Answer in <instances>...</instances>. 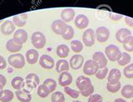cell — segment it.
Here are the masks:
<instances>
[{"label":"cell","mask_w":133,"mask_h":102,"mask_svg":"<svg viewBox=\"0 0 133 102\" xmlns=\"http://www.w3.org/2000/svg\"><path fill=\"white\" fill-rule=\"evenodd\" d=\"M93 60L95 61L97 63L98 66H99V69H104L107 67V64H108V59L106 58L105 54L104 53L98 51L95 52L93 54Z\"/></svg>","instance_id":"ba28073f"},{"label":"cell","mask_w":133,"mask_h":102,"mask_svg":"<svg viewBox=\"0 0 133 102\" xmlns=\"http://www.w3.org/2000/svg\"><path fill=\"white\" fill-rule=\"evenodd\" d=\"M6 50L10 53H13V54H17V53L22 50V45L17 44L13 38H11V40H9L7 42Z\"/></svg>","instance_id":"44dd1931"},{"label":"cell","mask_w":133,"mask_h":102,"mask_svg":"<svg viewBox=\"0 0 133 102\" xmlns=\"http://www.w3.org/2000/svg\"><path fill=\"white\" fill-rule=\"evenodd\" d=\"M84 59L81 54H74L72 55L69 60V65L73 70H78L83 65Z\"/></svg>","instance_id":"30bf717a"},{"label":"cell","mask_w":133,"mask_h":102,"mask_svg":"<svg viewBox=\"0 0 133 102\" xmlns=\"http://www.w3.org/2000/svg\"><path fill=\"white\" fill-rule=\"evenodd\" d=\"M69 52H70L69 48L66 44H60L57 48V55L60 58L64 59L66 57H68Z\"/></svg>","instance_id":"484cf974"},{"label":"cell","mask_w":133,"mask_h":102,"mask_svg":"<svg viewBox=\"0 0 133 102\" xmlns=\"http://www.w3.org/2000/svg\"><path fill=\"white\" fill-rule=\"evenodd\" d=\"M11 85L16 90H21L24 86V80L21 76H16L11 80Z\"/></svg>","instance_id":"d4e9b609"},{"label":"cell","mask_w":133,"mask_h":102,"mask_svg":"<svg viewBox=\"0 0 133 102\" xmlns=\"http://www.w3.org/2000/svg\"><path fill=\"white\" fill-rule=\"evenodd\" d=\"M74 23L75 26L79 29H87L89 24V19L84 14H78L77 17H75Z\"/></svg>","instance_id":"8fae6325"},{"label":"cell","mask_w":133,"mask_h":102,"mask_svg":"<svg viewBox=\"0 0 133 102\" xmlns=\"http://www.w3.org/2000/svg\"><path fill=\"white\" fill-rule=\"evenodd\" d=\"M40 65L43 69H51L56 65L54 59L48 54H42L40 57Z\"/></svg>","instance_id":"9c48e42d"},{"label":"cell","mask_w":133,"mask_h":102,"mask_svg":"<svg viewBox=\"0 0 133 102\" xmlns=\"http://www.w3.org/2000/svg\"><path fill=\"white\" fill-rule=\"evenodd\" d=\"M72 82V76L69 72H62L58 77V83L62 87L69 86Z\"/></svg>","instance_id":"e0dca14e"},{"label":"cell","mask_w":133,"mask_h":102,"mask_svg":"<svg viewBox=\"0 0 133 102\" xmlns=\"http://www.w3.org/2000/svg\"><path fill=\"white\" fill-rule=\"evenodd\" d=\"M68 27V25L66 24V23H65L64 21H62V19H56L55 21L52 22L51 26L52 32L58 35L63 34L66 32Z\"/></svg>","instance_id":"277c9868"},{"label":"cell","mask_w":133,"mask_h":102,"mask_svg":"<svg viewBox=\"0 0 133 102\" xmlns=\"http://www.w3.org/2000/svg\"><path fill=\"white\" fill-rule=\"evenodd\" d=\"M13 40H15L17 44H24L28 40V34L24 29H18L15 30V32L14 33Z\"/></svg>","instance_id":"9a60e30c"},{"label":"cell","mask_w":133,"mask_h":102,"mask_svg":"<svg viewBox=\"0 0 133 102\" xmlns=\"http://www.w3.org/2000/svg\"><path fill=\"white\" fill-rule=\"evenodd\" d=\"M16 97L19 102H30L32 96L30 93L26 90H16L15 92Z\"/></svg>","instance_id":"ffe728a7"},{"label":"cell","mask_w":133,"mask_h":102,"mask_svg":"<svg viewBox=\"0 0 133 102\" xmlns=\"http://www.w3.org/2000/svg\"><path fill=\"white\" fill-rule=\"evenodd\" d=\"M110 30L106 27H99L95 30V37L98 42L99 43H105L110 38Z\"/></svg>","instance_id":"52a82bcc"},{"label":"cell","mask_w":133,"mask_h":102,"mask_svg":"<svg viewBox=\"0 0 133 102\" xmlns=\"http://www.w3.org/2000/svg\"><path fill=\"white\" fill-rule=\"evenodd\" d=\"M122 44H123V47L125 52L133 51V36L130 35L127 38H125Z\"/></svg>","instance_id":"f1b7e54d"},{"label":"cell","mask_w":133,"mask_h":102,"mask_svg":"<svg viewBox=\"0 0 133 102\" xmlns=\"http://www.w3.org/2000/svg\"><path fill=\"white\" fill-rule=\"evenodd\" d=\"M121 96L125 98H127V99H131V98H133V85H125L122 87Z\"/></svg>","instance_id":"4316f807"},{"label":"cell","mask_w":133,"mask_h":102,"mask_svg":"<svg viewBox=\"0 0 133 102\" xmlns=\"http://www.w3.org/2000/svg\"><path fill=\"white\" fill-rule=\"evenodd\" d=\"M130 35H131V32L130 30L128 29H125V28H121L115 34V38H116V40L119 43L122 44L125 38L130 36Z\"/></svg>","instance_id":"7402d4cb"},{"label":"cell","mask_w":133,"mask_h":102,"mask_svg":"<svg viewBox=\"0 0 133 102\" xmlns=\"http://www.w3.org/2000/svg\"><path fill=\"white\" fill-rule=\"evenodd\" d=\"M3 92V86L2 85H0V98L2 96Z\"/></svg>","instance_id":"7dc6e473"},{"label":"cell","mask_w":133,"mask_h":102,"mask_svg":"<svg viewBox=\"0 0 133 102\" xmlns=\"http://www.w3.org/2000/svg\"><path fill=\"white\" fill-rule=\"evenodd\" d=\"M14 99V93L9 90H3V92L1 98H0V101L1 102H10Z\"/></svg>","instance_id":"4dcf8cb0"},{"label":"cell","mask_w":133,"mask_h":102,"mask_svg":"<svg viewBox=\"0 0 133 102\" xmlns=\"http://www.w3.org/2000/svg\"><path fill=\"white\" fill-rule=\"evenodd\" d=\"M121 82H119L117 84H115V85H110V84L107 83V85H106V89L110 93H116V92H118V91L121 90Z\"/></svg>","instance_id":"f35d334b"},{"label":"cell","mask_w":133,"mask_h":102,"mask_svg":"<svg viewBox=\"0 0 133 102\" xmlns=\"http://www.w3.org/2000/svg\"><path fill=\"white\" fill-rule=\"evenodd\" d=\"M76 85L78 87V89L79 90V91L84 90L86 89L89 88L91 85H92V82H91V80L89 78V77L86 76H78L76 80Z\"/></svg>","instance_id":"7c38bea8"},{"label":"cell","mask_w":133,"mask_h":102,"mask_svg":"<svg viewBox=\"0 0 133 102\" xmlns=\"http://www.w3.org/2000/svg\"><path fill=\"white\" fill-rule=\"evenodd\" d=\"M74 29H73V28L72 26L68 25V29H66V32L62 34V38H64L65 40H71L72 38L74 36Z\"/></svg>","instance_id":"d590c367"},{"label":"cell","mask_w":133,"mask_h":102,"mask_svg":"<svg viewBox=\"0 0 133 102\" xmlns=\"http://www.w3.org/2000/svg\"><path fill=\"white\" fill-rule=\"evenodd\" d=\"M50 94H51L50 90H49L45 85H43V84L38 86V88H37V96H40L41 98H45Z\"/></svg>","instance_id":"f546056e"},{"label":"cell","mask_w":133,"mask_h":102,"mask_svg":"<svg viewBox=\"0 0 133 102\" xmlns=\"http://www.w3.org/2000/svg\"><path fill=\"white\" fill-rule=\"evenodd\" d=\"M75 19V10L72 8H66L62 10L61 19L65 23H68Z\"/></svg>","instance_id":"ac0fdd59"},{"label":"cell","mask_w":133,"mask_h":102,"mask_svg":"<svg viewBox=\"0 0 133 102\" xmlns=\"http://www.w3.org/2000/svg\"><path fill=\"white\" fill-rule=\"evenodd\" d=\"M0 30L3 34L4 35H10L15 32V25L10 20L4 21L0 27Z\"/></svg>","instance_id":"2e32d148"},{"label":"cell","mask_w":133,"mask_h":102,"mask_svg":"<svg viewBox=\"0 0 133 102\" xmlns=\"http://www.w3.org/2000/svg\"><path fill=\"white\" fill-rule=\"evenodd\" d=\"M109 69L107 67L106 68H104V69H100L98 70V72L95 74V76L98 80H104L107 77V75L109 74Z\"/></svg>","instance_id":"74e56055"},{"label":"cell","mask_w":133,"mask_h":102,"mask_svg":"<svg viewBox=\"0 0 133 102\" xmlns=\"http://www.w3.org/2000/svg\"><path fill=\"white\" fill-rule=\"evenodd\" d=\"M125 22L128 26L133 27V19L130 17H125Z\"/></svg>","instance_id":"ee69618b"},{"label":"cell","mask_w":133,"mask_h":102,"mask_svg":"<svg viewBox=\"0 0 133 102\" xmlns=\"http://www.w3.org/2000/svg\"><path fill=\"white\" fill-rule=\"evenodd\" d=\"M114 102H127L124 99H121V98H118V99H115L114 100Z\"/></svg>","instance_id":"bcb514c9"},{"label":"cell","mask_w":133,"mask_h":102,"mask_svg":"<svg viewBox=\"0 0 133 102\" xmlns=\"http://www.w3.org/2000/svg\"><path fill=\"white\" fill-rule=\"evenodd\" d=\"M51 102H65L64 94L61 91H55L51 95Z\"/></svg>","instance_id":"1f68e13d"},{"label":"cell","mask_w":133,"mask_h":102,"mask_svg":"<svg viewBox=\"0 0 133 102\" xmlns=\"http://www.w3.org/2000/svg\"><path fill=\"white\" fill-rule=\"evenodd\" d=\"M31 44L37 50L43 49L46 44V38H45V34L39 31L34 32L31 35Z\"/></svg>","instance_id":"3957f363"},{"label":"cell","mask_w":133,"mask_h":102,"mask_svg":"<svg viewBox=\"0 0 133 102\" xmlns=\"http://www.w3.org/2000/svg\"><path fill=\"white\" fill-rule=\"evenodd\" d=\"M25 82L26 85L30 88V90L35 89L37 86H39L40 84V78L35 73H30L28 74L25 78Z\"/></svg>","instance_id":"5bb4252c"},{"label":"cell","mask_w":133,"mask_h":102,"mask_svg":"<svg viewBox=\"0 0 133 102\" xmlns=\"http://www.w3.org/2000/svg\"><path fill=\"white\" fill-rule=\"evenodd\" d=\"M131 59V55L127 52H122V54L121 56V58L117 60V63L121 66H127L130 64Z\"/></svg>","instance_id":"83f0119b"},{"label":"cell","mask_w":133,"mask_h":102,"mask_svg":"<svg viewBox=\"0 0 133 102\" xmlns=\"http://www.w3.org/2000/svg\"><path fill=\"white\" fill-rule=\"evenodd\" d=\"M8 64L15 69H22L25 65V58L21 54H13L9 56Z\"/></svg>","instance_id":"6da1fadb"},{"label":"cell","mask_w":133,"mask_h":102,"mask_svg":"<svg viewBox=\"0 0 133 102\" xmlns=\"http://www.w3.org/2000/svg\"><path fill=\"white\" fill-rule=\"evenodd\" d=\"M121 73L118 69H112L109 71L107 77L108 84L110 85H115L119 82H121Z\"/></svg>","instance_id":"4fadbf2b"},{"label":"cell","mask_w":133,"mask_h":102,"mask_svg":"<svg viewBox=\"0 0 133 102\" xmlns=\"http://www.w3.org/2000/svg\"><path fill=\"white\" fill-rule=\"evenodd\" d=\"M26 62L30 65H35L39 59V53L36 50H29L25 54Z\"/></svg>","instance_id":"d6986e66"},{"label":"cell","mask_w":133,"mask_h":102,"mask_svg":"<svg viewBox=\"0 0 133 102\" xmlns=\"http://www.w3.org/2000/svg\"><path fill=\"white\" fill-rule=\"evenodd\" d=\"M95 32L92 29H87L83 34V43L87 47H92L95 43Z\"/></svg>","instance_id":"5b68a950"},{"label":"cell","mask_w":133,"mask_h":102,"mask_svg":"<svg viewBox=\"0 0 133 102\" xmlns=\"http://www.w3.org/2000/svg\"><path fill=\"white\" fill-rule=\"evenodd\" d=\"M124 75L127 79H133V64H129L124 68Z\"/></svg>","instance_id":"8d00e7d4"},{"label":"cell","mask_w":133,"mask_h":102,"mask_svg":"<svg viewBox=\"0 0 133 102\" xmlns=\"http://www.w3.org/2000/svg\"><path fill=\"white\" fill-rule=\"evenodd\" d=\"M27 18H28L27 13H20V14L14 16L13 23H14V24H15V26L23 27V26L25 25Z\"/></svg>","instance_id":"cb8c5ba5"},{"label":"cell","mask_w":133,"mask_h":102,"mask_svg":"<svg viewBox=\"0 0 133 102\" xmlns=\"http://www.w3.org/2000/svg\"><path fill=\"white\" fill-rule=\"evenodd\" d=\"M88 102H103V97L99 94H93L89 97Z\"/></svg>","instance_id":"60d3db41"},{"label":"cell","mask_w":133,"mask_h":102,"mask_svg":"<svg viewBox=\"0 0 133 102\" xmlns=\"http://www.w3.org/2000/svg\"><path fill=\"white\" fill-rule=\"evenodd\" d=\"M94 87L92 85L89 88H88V89L82 90V91H79V93H80V95H82V96L84 97H89L90 96H92L94 94Z\"/></svg>","instance_id":"ab89813d"},{"label":"cell","mask_w":133,"mask_h":102,"mask_svg":"<svg viewBox=\"0 0 133 102\" xmlns=\"http://www.w3.org/2000/svg\"><path fill=\"white\" fill-rule=\"evenodd\" d=\"M7 83V80H6V77L3 75H1L0 74V85H2L3 86H4Z\"/></svg>","instance_id":"f6af8a7d"},{"label":"cell","mask_w":133,"mask_h":102,"mask_svg":"<svg viewBox=\"0 0 133 102\" xmlns=\"http://www.w3.org/2000/svg\"><path fill=\"white\" fill-rule=\"evenodd\" d=\"M104 54H105L107 59L114 62V61H117L121 58L122 52H121L120 49L116 45L110 44L104 50Z\"/></svg>","instance_id":"7a4b0ae2"},{"label":"cell","mask_w":133,"mask_h":102,"mask_svg":"<svg viewBox=\"0 0 133 102\" xmlns=\"http://www.w3.org/2000/svg\"><path fill=\"white\" fill-rule=\"evenodd\" d=\"M7 62L6 59L3 57L2 55H0V69H4L7 67Z\"/></svg>","instance_id":"7bdbcfd3"},{"label":"cell","mask_w":133,"mask_h":102,"mask_svg":"<svg viewBox=\"0 0 133 102\" xmlns=\"http://www.w3.org/2000/svg\"><path fill=\"white\" fill-rule=\"evenodd\" d=\"M71 45V50L75 53H80L83 49V45L82 42L79 40H72L70 43Z\"/></svg>","instance_id":"d6a6232c"},{"label":"cell","mask_w":133,"mask_h":102,"mask_svg":"<svg viewBox=\"0 0 133 102\" xmlns=\"http://www.w3.org/2000/svg\"><path fill=\"white\" fill-rule=\"evenodd\" d=\"M99 69V66H98L97 63L94 61L93 59H89L87 60L84 64H83V73L86 75H94L98 72V70Z\"/></svg>","instance_id":"8992f818"},{"label":"cell","mask_w":133,"mask_h":102,"mask_svg":"<svg viewBox=\"0 0 133 102\" xmlns=\"http://www.w3.org/2000/svg\"><path fill=\"white\" fill-rule=\"evenodd\" d=\"M43 85H45L49 90H50L51 93H53V91L57 89V82H56V80L53 79L48 78L46 80H45L43 82Z\"/></svg>","instance_id":"836d02e7"},{"label":"cell","mask_w":133,"mask_h":102,"mask_svg":"<svg viewBox=\"0 0 133 102\" xmlns=\"http://www.w3.org/2000/svg\"><path fill=\"white\" fill-rule=\"evenodd\" d=\"M110 18L113 21H120L123 18V16L121 14H119V13H110Z\"/></svg>","instance_id":"b9f144b4"},{"label":"cell","mask_w":133,"mask_h":102,"mask_svg":"<svg viewBox=\"0 0 133 102\" xmlns=\"http://www.w3.org/2000/svg\"><path fill=\"white\" fill-rule=\"evenodd\" d=\"M64 92L69 96L70 97L73 98V99H76V98H78L79 96V90H76L74 89H72V88H70L69 86H66L64 87Z\"/></svg>","instance_id":"e575fe53"},{"label":"cell","mask_w":133,"mask_h":102,"mask_svg":"<svg viewBox=\"0 0 133 102\" xmlns=\"http://www.w3.org/2000/svg\"><path fill=\"white\" fill-rule=\"evenodd\" d=\"M72 102H82V101H80V100H73Z\"/></svg>","instance_id":"c3c4849f"},{"label":"cell","mask_w":133,"mask_h":102,"mask_svg":"<svg viewBox=\"0 0 133 102\" xmlns=\"http://www.w3.org/2000/svg\"><path fill=\"white\" fill-rule=\"evenodd\" d=\"M131 102H133V100H131Z\"/></svg>","instance_id":"681fc988"},{"label":"cell","mask_w":133,"mask_h":102,"mask_svg":"<svg viewBox=\"0 0 133 102\" xmlns=\"http://www.w3.org/2000/svg\"><path fill=\"white\" fill-rule=\"evenodd\" d=\"M69 68H70L69 63L66 60H65V59H59L56 63V70L59 74H61L62 72H68Z\"/></svg>","instance_id":"603a6c76"}]
</instances>
